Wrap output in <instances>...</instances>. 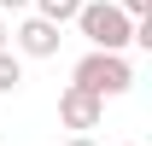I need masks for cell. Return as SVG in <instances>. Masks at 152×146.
Here are the masks:
<instances>
[{
  "mask_svg": "<svg viewBox=\"0 0 152 146\" xmlns=\"http://www.w3.org/2000/svg\"><path fill=\"white\" fill-rule=\"evenodd\" d=\"M70 88L94 93V99H117V93L134 88V70H129L123 53H82L76 70H70Z\"/></svg>",
  "mask_w": 152,
  "mask_h": 146,
  "instance_id": "obj_1",
  "label": "cell"
},
{
  "mask_svg": "<svg viewBox=\"0 0 152 146\" xmlns=\"http://www.w3.org/2000/svg\"><path fill=\"white\" fill-rule=\"evenodd\" d=\"M76 29L88 35V53H123V47H129V35H134V18H123L111 0H82Z\"/></svg>",
  "mask_w": 152,
  "mask_h": 146,
  "instance_id": "obj_2",
  "label": "cell"
},
{
  "mask_svg": "<svg viewBox=\"0 0 152 146\" xmlns=\"http://www.w3.org/2000/svg\"><path fill=\"white\" fill-rule=\"evenodd\" d=\"M6 41H12V53H18V58H53L64 35H58V23H47V18H35V12H29V18H23Z\"/></svg>",
  "mask_w": 152,
  "mask_h": 146,
  "instance_id": "obj_3",
  "label": "cell"
},
{
  "mask_svg": "<svg viewBox=\"0 0 152 146\" xmlns=\"http://www.w3.org/2000/svg\"><path fill=\"white\" fill-rule=\"evenodd\" d=\"M99 117H105V99H94V93H82V88H64V93H58V123H64V128L88 134V128H99Z\"/></svg>",
  "mask_w": 152,
  "mask_h": 146,
  "instance_id": "obj_4",
  "label": "cell"
},
{
  "mask_svg": "<svg viewBox=\"0 0 152 146\" xmlns=\"http://www.w3.org/2000/svg\"><path fill=\"white\" fill-rule=\"evenodd\" d=\"M29 6H35V18L58 23V29H64V23H76V12H82V0H29Z\"/></svg>",
  "mask_w": 152,
  "mask_h": 146,
  "instance_id": "obj_5",
  "label": "cell"
},
{
  "mask_svg": "<svg viewBox=\"0 0 152 146\" xmlns=\"http://www.w3.org/2000/svg\"><path fill=\"white\" fill-rule=\"evenodd\" d=\"M18 88H23V58L6 47L0 53V93H18Z\"/></svg>",
  "mask_w": 152,
  "mask_h": 146,
  "instance_id": "obj_6",
  "label": "cell"
},
{
  "mask_svg": "<svg viewBox=\"0 0 152 146\" xmlns=\"http://www.w3.org/2000/svg\"><path fill=\"white\" fill-rule=\"evenodd\" d=\"M123 18H152V0H111Z\"/></svg>",
  "mask_w": 152,
  "mask_h": 146,
  "instance_id": "obj_7",
  "label": "cell"
},
{
  "mask_svg": "<svg viewBox=\"0 0 152 146\" xmlns=\"http://www.w3.org/2000/svg\"><path fill=\"white\" fill-rule=\"evenodd\" d=\"M0 6H6V12H23V6H29V0H0Z\"/></svg>",
  "mask_w": 152,
  "mask_h": 146,
  "instance_id": "obj_8",
  "label": "cell"
},
{
  "mask_svg": "<svg viewBox=\"0 0 152 146\" xmlns=\"http://www.w3.org/2000/svg\"><path fill=\"white\" fill-rule=\"evenodd\" d=\"M6 47H12V41H6V18H0V53H6Z\"/></svg>",
  "mask_w": 152,
  "mask_h": 146,
  "instance_id": "obj_9",
  "label": "cell"
},
{
  "mask_svg": "<svg viewBox=\"0 0 152 146\" xmlns=\"http://www.w3.org/2000/svg\"><path fill=\"white\" fill-rule=\"evenodd\" d=\"M70 146H99V140H88V134H76V140H70Z\"/></svg>",
  "mask_w": 152,
  "mask_h": 146,
  "instance_id": "obj_10",
  "label": "cell"
},
{
  "mask_svg": "<svg viewBox=\"0 0 152 146\" xmlns=\"http://www.w3.org/2000/svg\"><path fill=\"white\" fill-rule=\"evenodd\" d=\"M123 146H140V140H123Z\"/></svg>",
  "mask_w": 152,
  "mask_h": 146,
  "instance_id": "obj_11",
  "label": "cell"
}]
</instances>
